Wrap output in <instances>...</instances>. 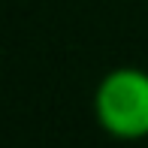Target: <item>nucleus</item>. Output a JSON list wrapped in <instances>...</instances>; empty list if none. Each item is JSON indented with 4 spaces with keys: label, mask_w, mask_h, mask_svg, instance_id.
Instances as JSON below:
<instances>
[{
    "label": "nucleus",
    "mask_w": 148,
    "mask_h": 148,
    "mask_svg": "<svg viewBox=\"0 0 148 148\" xmlns=\"http://www.w3.org/2000/svg\"><path fill=\"white\" fill-rule=\"evenodd\" d=\"M94 118L100 130L121 142L148 139V70L115 66L97 82Z\"/></svg>",
    "instance_id": "1"
}]
</instances>
